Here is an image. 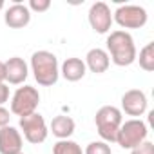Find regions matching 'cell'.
<instances>
[{
  "instance_id": "6da1fadb",
  "label": "cell",
  "mask_w": 154,
  "mask_h": 154,
  "mask_svg": "<svg viewBox=\"0 0 154 154\" xmlns=\"http://www.w3.org/2000/svg\"><path fill=\"white\" fill-rule=\"evenodd\" d=\"M105 45H107L105 51H107V54L114 65L129 67L136 62L138 51H136L134 38L129 31H122V29L111 31L107 40H105Z\"/></svg>"
},
{
  "instance_id": "7a4b0ae2",
  "label": "cell",
  "mask_w": 154,
  "mask_h": 154,
  "mask_svg": "<svg viewBox=\"0 0 154 154\" xmlns=\"http://www.w3.org/2000/svg\"><path fill=\"white\" fill-rule=\"evenodd\" d=\"M29 65L36 84L42 87H53L60 78V63L56 54L51 51H35Z\"/></svg>"
},
{
  "instance_id": "3957f363",
  "label": "cell",
  "mask_w": 154,
  "mask_h": 154,
  "mask_svg": "<svg viewBox=\"0 0 154 154\" xmlns=\"http://www.w3.org/2000/svg\"><path fill=\"white\" fill-rule=\"evenodd\" d=\"M123 123V112L114 107V105H103L96 111L94 116V125L96 131L105 143H114L116 141V132L120 125Z\"/></svg>"
},
{
  "instance_id": "277c9868",
  "label": "cell",
  "mask_w": 154,
  "mask_h": 154,
  "mask_svg": "<svg viewBox=\"0 0 154 154\" xmlns=\"http://www.w3.org/2000/svg\"><path fill=\"white\" fill-rule=\"evenodd\" d=\"M149 136V127L141 118H131L127 122H123L116 132V141L122 149L132 150L134 147H138L140 143H143Z\"/></svg>"
},
{
  "instance_id": "5b68a950",
  "label": "cell",
  "mask_w": 154,
  "mask_h": 154,
  "mask_svg": "<svg viewBox=\"0 0 154 154\" xmlns=\"http://www.w3.org/2000/svg\"><path fill=\"white\" fill-rule=\"evenodd\" d=\"M38 103H40L38 89L33 87V85H22L11 96V109H9V112L18 116V118H24V116H29V114L36 112Z\"/></svg>"
},
{
  "instance_id": "8992f818",
  "label": "cell",
  "mask_w": 154,
  "mask_h": 154,
  "mask_svg": "<svg viewBox=\"0 0 154 154\" xmlns=\"http://www.w3.org/2000/svg\"><path fill=\"white\" fill-rule=\"evenodd\" d=\"M18 127H20L22 138L26 141H29L31 145H40L49 136V127L45 123V118L40 112H33L29 116L20 118L18 120Z\"/></svg>"
},
{
  "instance_id": "52a82bcc",
  "label": "cell",
  "mask_w": 154,
  "mask_h": 154,
  "mask_svg": "<svg viewBox=\"0 0 154 154\" xmlns=\"http://www.w3.org/2000/svg\"><path fill=\"white\" fill-rule=\"evenodd\" d=\"M149 20V15L145 11V8L141 6H134V4H125L116 8V11L112 13V22H116L122 31L125 29H141Z\"/></svg>"
},
{
  "instance_id": "ba28073f",
  "label": "cell",
  "mask_w": 154,
  "mask_h": 154,
  "mask_svg": "<svg viewBox=\"0 0 154 154\" xmlns=\"http://www.w3.org/2000/svg\"><path fill=\"white\" fill-rule=\"evenodd\" d=\"M89 26L98 35H107L112 26V11L105 2H94L87 13Z\"/></svg>"
},
{
  "instance_id": "9c48e42d",
  "label": "cell",
  "mask_w": 154,
  "mask_h": 154,
  "mask_svg": "<svg viewBox=\"0 0 154 154\" xmlns=\"http://www.w3.org/2000/svg\"><path fill=\"white\" fill-rule=\"evenodd\" d=\"M149 109V100L147 94L141 89H129L123 93L122 96V112H125L127 116H134L140 118L147 112Z\"/></svg>"
},
{
  "instance_id": "30bf717a",
  "label": "cell",
  "mask_w": 154,
  "mask_h": 154,
  "mask_svg": "<svg viewBox=\"0 0 154 154\" xmlns=\"http://www.w3.org/2000/svg\"><path fill=\"white\" fill-rule=\"evenodd\" d=\"M29 76V65L20 56H11L4 62V82L11 85H22Z\"/></svg>"
},
{
  "instance_id": "8fae6325",
  "label": "cell",
  "mask_w": 154,
  "mask_h": 154,
  "mask_svg": "<svg viewBox=\"0 0 154 154\" xmlns=\"http://www.w3.org/2000/svg\"><path fill=\"white\" fill-rule=\"evenodd\" d=\"M4 22L11 29H24L31 22V11L27 9V4H22L20 0H17L15 4H11L6 13H4Z\"/></svg>"
},
{
  "instance_id": "7c38bea8",
  "label": "cell",
  "mask_w": 154,
  "mask_h": 154,
  "mask_svg": "<svg viewBox=\"0 0 154 154\" xmlns=\"http://www.w3.org/2000/svg\"><path fill=\"white\" fill-rule=\"evenodd\" d=\"M24 147V138L17 127L0 129V154H20Z\"/></svg>"
},
{
  "instance_id": "4fadbf2b",
  "label": "cell",
  "mask_w": 154,
  "mask_h": 154,
  "mask_svg": "<svg viewBox=\"0 0 154 154\" xmlns=\"http://www.w3.org/2000/svg\"><path fill=\"white\" fill-rule=\"evenodd\" d=\"M84 63H85V67H87L91 72H94V74H102V72H105V71L109 69V65H111V58H109V54H107L105 49H102V47H94V49L87 51Z\"/></svg>"
},
{
  "instance_id": "5bb4252c",
  "label": "cell",
  "mask_w": 154,
  "mask_h": 154,
  "mask_svg": "<svg viewBox=\"0 0 154 154\" xmlns=\"http://www.w3.org/2000/svg\"><path fill=\"white\" fill-rule=\"evenodd\" d=\"M87 72V67L84 63L82 58H76V56H71V58H65L63 63L60 65V74L67 82H80Z\"/></svg>"
},
{
  "instance_id": "9a60e30c",
  "label": "cell",
  "mask_w": 154,
  "mask_h": 154,
  "mask_svg": "<svg viewBox=\"0 0 154 154\" xmlns=\"http://www.w3.org/2000/svg\"><path fill=\"white\" fill-rule=\"evenodd\" d=\"M76 129V123L71 116H65V114H58L53 118L51 125H49V132H53L54 138L58 140H69L72 136Z\"/></svg>"
},
{
  "instance_id": "2e32d148",
  "label": "cell",
  "mask_w": 154,
  "mask_h": 154,
  "mask_svg": "<svg viewBox=\"0 0 154 154\" xmlns=\"http://www.w3.org/2000/svg\"><path fill=\"white\" fill-rule=\"evenodd\" d=\"M136 60L140 62V67L147 72L154 71V42H149L147 45H143L140 49V56H136Z\"/></svg>"
},
{
  "instance_id": "e0dca14e",
  "label": "cell",
  "mask_w": 154,
  "mask_h": 154,
  "mask_svg": "<svg viewBox=\"0 0 154 154\" xmlns=\"http://www.w3.org/2000/svg\"><path fill=\"white\" fill-rule=\"evenodd\" d=\"M53 154H84V150L72 140H58L53 145Z\"/></svg>"
},
{
  "instance_id": "ac0fdd59",
  "label": "cell",
  "mask_w": 154,
  "mask_h": 154,
  "mask_svg": "<svg viewBox=\"0 0 154 154\" xmlns=\"http://www.w3.org/2000/svg\"><path fill=\"white\" fill-rule=\"evenodd\" d=\"M84 154H112V150H111V145L109 143L98 140V141H91L85 147Z\"/></svg>"
},
{
  "instance_id": "d6986e66",
  "label": "cell",
  "mask_w": 154,
  "mask_h": 154,
  "mask_svg": "<svg viewBox=\"0 0 154 154\" xmlns=\"http://www.w3.org/2000/svg\"><path fill=\"white\" fill-rule=\"evenodd\" d=\"M51 8V0H29L27 9L31 13H45Z\"/></svg>"
},
{
  "instance_id": "ffe728a7",
  "label": "cell",
  "mask_w": 154,
  "mask_h": 154,
  "mask_svg": "<svg viewBox=\"0 0 154 154\" xmlns=\"http://www.w3.org/2000/svg\"><path fill=\"white\" fill-rule=\"evenodd\" d=\"M131 154H154V143L145 140L143 143H140L138 147H134L131 150Z\"/></svg>"
},
{
  "instance_id": "44dd1931",
  "label": "cell",
  "mask_w": 154,
  "mask_h": 154,
  "mask_svg": "<svg viewBox=\"0 0 154 154\" xmlns=\"http://www.w3.org/2000/svg\"><path fill=\"white\" fill-rule=\"evenodd\" d=\"M9 122H11V112H9V109H6V107L2 105V107H0V129H2V127H8Z\"/></svg>"
},
{
  "instance_id": "7402d4cb",
  "label": "cell",
  "mask_w": 154,
  "mask_h": 154,
  "mask_svg": "<svg viewBox=\"0 0 154 154\" xmlns=\"http://www.w3.org/2000/svg\"><path fill=\"white\" fill-rule=\"evenodd\" d=\"M8 100H9V85L4 82V84H0V107H2Z\"/></svg>"
},
{
  "instance_id": "603a6c76",
  "label": "cell",
  "mask_w": 154,
  "mask_h": 154,
  "mask_svg": "<svg viewBox=\"0 0 154 154\" xmlns=\"http://www.w3.org/2000/svg\"><path fill=\"white\" fill-rule=\"evenodd\" d=\"M0 84H4V62L0 60Z\"/></svg>"
},
{
  "instance_id": "cb8c5ba5",
  "label": "cell",
  "mask_w": 154,
  "mask_h": 154,
  "mask_svg": "<svg viewBox=\"0 0 154 154\" xmlns=\"http://www.w3.org/2000/svg\"><path fill=\"white\" fill-rule=\"evenodd\" d=\"M4 6H6V4H4V0H0V11L4 9Z\"/></svg>"
},
{
  "instance_id": "d4e9b609",
  "label": "cell",
  "mask_w": 154,
  "mask_h": 154,
  "mask_svg": "<svg viewBox=\"0 0 154 154\" xmlns=\"http://www.w3.org/2000/svg\"><path fill=\"white\" fill-rule=\"evenodd\" d=\"M20 154H24V152H20Z\"/></svg>"
}]
</instances>
